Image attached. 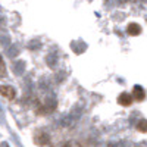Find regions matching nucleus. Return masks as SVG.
<instances>
[{
  "label": "nucleus",
  "mask_w": 147,
  "mask_h": 147,
  "mask_svg": "<svg viewBox=\"0 0 147 147\" xmlns=\"http://www.w3.org/2000/svg\"><path fill=\"white\" fill-rule=\"evenodd\" d=\"M118 103L121 106H129L132 103V94L129 93H122L119 97H118Z\"/></svg>",
  "instance_id": "nucleus-1"
},
{
  "label": "nucleus",
  "mask_w": 147,
  "mask_h": 147,
  "mask_svg": "<svg viewBox=\"0 0 147 147\" xmlns=\"http://www.w3.org/2000/svg\"><path fill=\"white\" fill-rule=\"evenodd\" d=\"M132 97H136L138 102H141V100L146 99V91L140 87V85H136V87H134V91H132Z\"/></svg>",
  "instance_id": "nucleus-2"
},
{
  "label": "nucleus",
  "mask_w": 147,
  "mask_h": 147,
  "mask_svg": "<svg viewBox=\"0 0 147 147\" xmlns=\"http://www.w3.org/2000/svg\"><path fill=\"white\" fill-rule=\"evenodd\" d=\"M127 32L129 34V35H132V37H136V35H138L140 32H141V27L138 25V24H129L128 25V28H127Z\"/></svg>",
  "instance_id": "nucleus-3"
},
{
  "label": "nucleus",
  "mask_w": 147,
  "mask_h": 147,
  "mask_svg": "<svg viewBox=\"0 0 147 147\" xmlns=\"http://www.w3.org/2000/svg\"><path fill=\"white\" fill-rule=\"evenodd\" d=\"M2 94L6 99H13L15 97V90L10 87V85H3L2 87Z\"/></svg>",
  "instance_id": "nucleus-4"
},
{
  "label": "nucleus",
  "mask_w": 147,
  "mask_h": 147,
  "mask_svg": "<svg viewBox=\"0 0 147 147\" xmlns=\"http://www.w3.org/2000/svg\"><path fill=\"white\" fill-rule=\"evenodd\" d=\"M137 129L141 132H147V119H141L137 124Z\"/></svg>",
  "instance_id": "nucleus-5"
},
{
  "label": "nucleus",
  "mask_w": 147,
  "mask_h": 147,
  "mask_svg": "<svg viewBox=\"0 0 147 147\" xmlns=\"http://www.w3.org/2000/svg\"><path fill=\"white\" fill-rule=\"evenodd\" d=\"M124 2H127V0H124Z\"/></svg>",
  "instance_id": "nucleus-6"
}]
</instances>
